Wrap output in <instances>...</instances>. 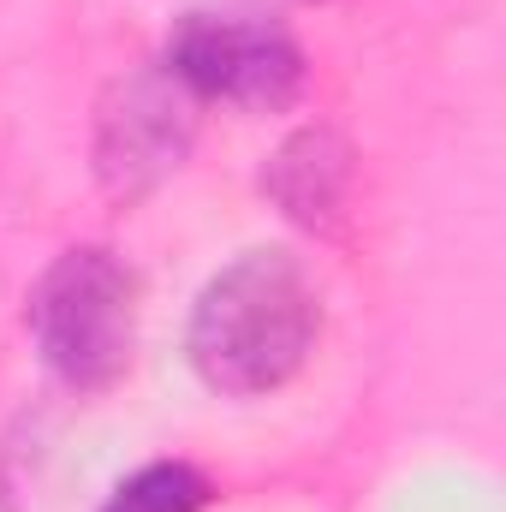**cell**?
I'll return each instance as SVG.
<instances>
[{
  "label": "cell",
  "instance_id": "cell-6",
  "mask_svg": "<svg viewBox=\"0 0 506 512\" xmlns=\"http://www.w3.org/2000/svg\"><path fill=\"white\" fill-rule=\"evenodd\" d=\"M203 507H209V477L185 459H155V465L131 471L102 501V512H203Z\"/></svg>",
  "mask_w": 506,
  "mask_h": 512
},
{
  "label": "cell",
  "instance_id": "cell-5",
  "mask_svg": "<svg viewBox=\"0 0 506 512\" xmlns=\"http://www.w3.org/2000/svg\"><path fill=\"white\" fill-rule=\"evenodd\" d=\"M346 185H352V149L328 126L292 131L274 149V161L262 167V191L298 227H334L346 209Z\"/></svg>",
  "mask_w": 506,
  "mask_h": 512
},
{
  "label": "cell",
  "instance_id": "cell-2",
  "mask_svg": "<svg viewBox=\"0 0 506 512\" xmlns=\"http://www.w3.org/2000/svg\"><path fill=\"white\" fill-rule=\"evenodd\" d=\"M42 364L78 393H102L131 370L137 346V274L108 245L60 251L30 286L24 310Z\"/></svg>",
  "mask_w": 506,
  "mask_h": 512
},
{
  "label": "cell",
  "instance_id": "cell-1",
  "mask_svg": "<svg viewBox=\"0 0 506 512\" xmlns=\"http://www.w3.org/2000/svg\"><path fill=\"white\" fill-rule=\"evenodd\" d=\"M316 328H322V310L298 256L245 251L197 292L185 352H191V370L215 393L251 399V393L286 387L304 370Z\"/></svg>",
  "mask_w": 506,
  "mask_h": 512
},
{
  "label": "cell",
  "instance_id": "cell-4",
  "mask_svg": "<svg viewBox=\"0 0 506 512\" xmlns=\"http://www.w3.org/2000/svg\"><path fill=\"white\" fill-rule=\"evenodd\" d=\"M197 102L161 72V66H143L108 84L102 108H96V179L114 203H137L149 197L191 149V131H197Z\"/></svg>",
  "mask_w": 506,
  "mask_h": 512
},
{
  "label": "cell",
  "instance_id": "cell-3",
  "mask_svg": "<svg viewBox=\"0 0 506 512\" xmlns=\"http://www.w3.org/2000/svg\"><path fill=\"white\" fill-rule=\"evenodd\" d=\"M161 72L191 102H227L245 114H280L304 90V48L268 18L185 12L167 36Z\"/></svg>",
  "mask_w": 506,
  "mask_h": 512
}]
</instances>
